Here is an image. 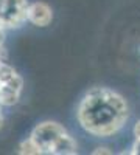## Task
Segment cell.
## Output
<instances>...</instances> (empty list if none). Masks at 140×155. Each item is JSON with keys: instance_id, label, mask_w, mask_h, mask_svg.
I'll return each instance as SVG.
<instances>
[{"instance_id": "1", "label": "cell", "mask_w": 140, "mask_h": 155, "mask_svg": "<svg viewBox=\"0 0 140 155\" xmlns=\"http://www.w3.org/2000/svg\"><path fill=\"white\" fill-rule=\"evenodd\" d=\"M76 118L84 130L95 138L118 134L129 118L126 99L112 88L94 87L80 101Z\"/></svg>"}, {"instance_id": "2", "label": "cell", "mask_w": 140, "mask_h": 155, "mask_svg": "<svg viewBox=\"0 0 140 155\" xmlns=\"http://www.w3.org/2000/svg\"><path fill=\"white\" fill-rule=\"evenodd\" d=\"M30 137L42 149V155H75L78 144L64 126L56 121H42L31 130Z\"/></svg>"}, {"instance_id": "3", "label": "cell", "mask_w": 140, "mask_h": 155, "mask_svg": "<svg viewBox=\"0 0 140 155\" xmlns=\"http://www.w3.org/2000/svg\"><path fill=\"white\" fill-rule=\"evenodd\" d=\"M23 90L22 76L8 62H0V104L3 107L16 106Z\"/></svg>"}, {"instance_id": "4", "label": "cell", "mask_w": 140, "mask_h": 155, "mask_svg": "<svg viewBox=\"0 0 140 155\" xmlns=\"http://www.w3.org/2000/svg\"><path fill=\"white\" fill-rule=\"evenodd\" d=\"M28 0H0V19L6 28H19L28 20Z\"/></svg>"}, {"instance_id": "5", "label": "cell", "mask_w": 140, "mask_h": 155, "mask_svg": "<svg viewBox=\"0 0 140 155\" xmlns=\"http://www.w3.org/2000/svg\"><path fill=\"white\" fill-rule=\"evenodd\" d=\"M27 16L31 25H34L37 28H45L53 20V9L48 3L37 0V2H33L28 5Z\"/></svg>"}, {"instance_id": "6", "label": "cell", "mask_w": 140, "mask_h": 155, "mask_svg": "<svg viewBox=\"0 0 140 155\" xmlns=\"http://www.w3.org/2000/svg\"><path fill=\"white\" fill-rule=\"evenodd\" d=\"M17 153H20V155H42V149L31 137H28L27 140H22L19 143Z\"/></svg>"}, {"instance_id": "7", "label": "cell", "mask_w": 140, "mask_h": 155, "mask_svg": "<svg viewBox=\"0 0 140 155\" xmlns=\"http://www.w3.org/2000/svg\"><path fill=\"white\" fill-rule=\"evenodd\" d=\"M128 153H132V155H140V138H135L134 144L131 146V150H128Z\"/></svg>"}, {"instance_id": "8", "label": "cell", "mask_w": 140, "mask_h": 155, "mask_svg": "<svg viewBox=\"0 0 140 155\" xmlns=\"http://www.w3.org/2000/svg\"><path fill=\"white\" fill-rule=\"evenodd\" d=\"M92 153L94 155H101V153H112V150L109 149V147H106V146H98V147H95L94 150H92Z\"/></svg>"}, {"instance_id": "9", "label": "cell", "mask_w": 140, "mask_h": 155, "mask_svg": "<svg viewBox=\"0 0 140 155\" xmlns=\"http://www.w3.org/2000/svg\"><path fill=\"white\" fill-rule=\"evenodd\" d=\"M132 134H134V137H135V138H140V120H137V121H135L134 129H132Z\"/></svg>"}, {"instance_id": "10", "label": "cell", "mask_w": 140, "mask_h": 155, "mask_svg": "<svg viewBox=\"0 0 140 155\" xmlns=\"http://www.w3.org/2000/svg\"><path fill=\"white\" fill-rule=\"evenodd\" d=\"M5 42V28H0V45H3Z\"/></svg>"}, {"instance_id": "11", "label": "cell", "mask_w": 140, "mask_h": 155, "mask_svg": "<svg viewBox=\"0 0 140 155\" xmlns=\"http://www.w3.org/2000/svg\"><path fill=\"white\" fill-rule=\"evenodd\" d=\"M2 127H3V115L0 112V130H2Z\"/></svg>"}, {"instance_id": "12", "label": "cell", "mask_w": 140, "mask_h": 155, "mask_svg": "<svg viewBox=\"0 0 140 155\" xmlns=\"http://www.w3.org/2000/svg\"><path fill=\"white\" fill-rule=\"evenodd\" d=\"M0 28H6V27H5V23H3V20H2V19H0Z\"/></svg>"}]
</instances>
